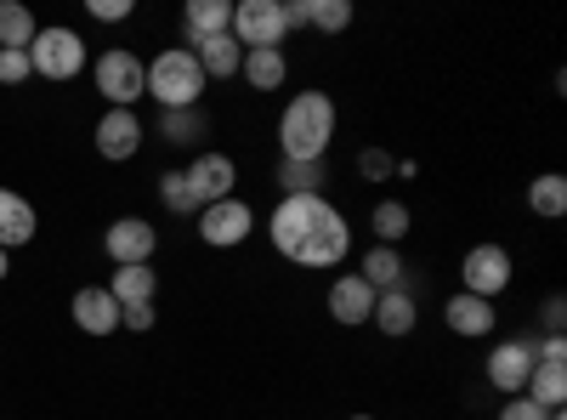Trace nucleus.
<instances>
[{
  "mask_svg": "<svg viewBox=\"0 0 567 420\" xmlns=\"http://www.w3.org/2000/svg\"><path fill=\"white\" fill-rule=\"evenodd\" d=\"M539 324L550 336H561V324H567V301L561 296H545V307H539Z\"/></svg>",
  "mask_w": 567,
  "mask_h": 420,
  "instance_id": "obj_35",
  "label": "nucleus"
},
{
  "mask_svg": "<svg viewBox=\"0 0 567 420\" xmlns=\"http://www.w3.org/2000/svg\"><path fill=\"white\" fill-rule=\"evenodd\" d=\"M0 45L7 52H29L34 45V12L23 0H0Z\"/></svg>",
  "mask_w": 567,
  "mask_h": 420,
  "instance_id": "obj_23",
  "label": "nucleus"
},
{
  "mask_svg": "<svg viewBox=\"0 0 567 420\" xmlns=\"http://www.w3.org/2000/svg\"><path fill=\"white\" fill-rule=\"evenodd\" d=\"M233 40L245 52H267V45H284L290 23H284V0H233Z\"/></svg>",
  "mask_w": 567,
  "mask_h": 420,
  "instance_id": "obj_6",
  "label": "nucleus"
},
{
  "mask_svg": "<svg viewBox=\"0 0 567 420\" xmlns=\"http://www.w3.org/2000/svg\"><path fill=\"white\" fill-rule=\"evenodd\" d=\"M499 420H550V409H539V403L523 392V398H511V403L499 409Z\"/></svg>",
  "mask_w": 567,
  "mask_h": 420,
  "instance_id": "obj_34",
  "label": "nucleus"
},
{
  "mask_svg": "<svg viewBox=\"0 0 567 420\" xmlns=\"http://www.w3.org/2000/svg\"><path fill=\"white\" fill-rule=\"evenodd\" d=\"M91 18H97V23H120V18H131V0H91Z\"/></svg>",
  "mask_w": 567,
  "mask_h": 420,
  "instance_id": "obj_36",
  "label": "nucleus"
},
{
  "mask_svg": "<svg viewBox=\"0 0 567 420\" xmlns=\"http://www.w3.org/2000/svg\"><path fill=\"white\" fill-rule=\"evenodd\" d=\"M528 398H534L539 409H561V403H567V363H539V358H534Z\"/></svg>",
  "mask_w": 567,
  "mask_h": 420,
  "instance_id": "obj_24",
  "label": "nucleus"
},
{
  "mask_svg": "<svg viewBox=\"0 0 567 420\" xmlns=\"http://www.w3.org/2000/svg\"><path fill=\"white\" fill-rule=\"evenodd\" d=\"M267 233H272V250L284 262H296V267H341L347 250H352L347 216L329 205L323 194H290V199H278Z\"/></svg>",
  "mask_w": 567,
  "mask_h": 420,
  "instance_id": "obj_1",
  "label": "nucleus"
},
{
  "mask_svg": "<svg viewBox=\"0 0 567 420\" xmlns=\"http://www.w3.org/2000/svg\"><path fill=\"white\" fill-rule=\"evenodd\" d=\"M358 176H363V182H386V176H398V160H392L386 148H363V154H358Z\"/></svg>",
  "mask_w": 567,
  "mask_h": 420,
  "instance_id": "obj_31",
  "label": "nucleus"
},
{
  "mask_svg": "<svg viewBox=\"0 0 567 420\" xmlns=\"http://www.w3.org/2000/svg\"><path fill=\"white\" fill-rule=\"evenodd\" d=\"M159 136L176 143V148L199 143V136H205V109H159Z\"/></svg>",
  "mask_w": 567,
  "mask_h": 420,
  "instance_id": "obj_26",
  "label": "nucleus"
},
{
  "mask_svg": "<svg viewBox=\"0 0 567 420\" xmlns=\"http://www.w3.org/2000/svg\"><path fill=\"white\" fill-rule=\"evenodd\" d=\"M278 188L290 194H323V160H278Z\"/></svg>",
  "mask_w": 567,
  "mask_h": 420,
  "instance_id": "obj_25",
  "label": "nucleus"
},
{
  "mask_svg": "<svg viewBox=\"0 0 567 420\" xmlns=\"http://www.w3.org/2000/svg\"><path fill=\"white\" fill-rule=\"evenodd\" d=\"M12 273V262H7V250H0V278H7Z\"/></svg>",
  "mask_w": 567,
  "mask_h": 420,
  "instance_id": "obj_38",
  "label": "nucleus"
},
{
  "mask_svg": "<svg viewBox=\"0 0 567 420\" xmlns=\"http://www.w3.org/2000/svg\"><path fill=\"white\" fill-rule=\"evenodd\" d=\"M443 324H449V330L454 336H465V341H483L488 330H494V324H499V313H494V301H483V296H449L443 301Z\"/></svg>",
  "mask_w": 567,
  "mask_h": 420,
  "instance_id": "obj_14",
  "label": "nucleus"
},
{
  "mask_svg": "<svg viewBox=\"0 0 567 420\" xmlns=\"http://www.w3.org/2000/svg\"><path fill=\"white\" fill-rule=\"evenodd\" d=\"M187 188H194L199 211L216 205V199H233V188H239V165H233L227 154H216V148H205L194 165H187Z\"/></svg>",
  "mask_w": 567,
  "mask_h": 420,
  "instance_id": "obj_11",
  "label": "nucleus"
},
{
  "mask_svg": "<svg viewBox=\"0 0 567 420\" xmlns=\"http://www.w3.org/2000/svg\"><path fill=\"white\" fill-rule=\"evenodd\" d=\"M329 136H336V98H329V91H296L278 114L284 160H323Z\"/></svg>",
  "mask_w": 567,
  "mask_h": 420,
  "instance_id": "obj_2",
  "label": "nucleus"
},
{
  "mask_svg": "<svg viewBox=\"0 0 567 420\" xmlns=\"http://www.w3.org/2000/svg\"><path fill=\"white\" fill-rule=\"evenodd\" d=\"M528 211L534 216H561L567 211V176H556V171L534 176L528 182Z\"/></svg>",
  "mask_w": 567,
  "mask_h": 420,
  "instance_id": "obj_28",
  "label": "nucleus"
},
{
  "mask_svg": "<svg viewBox=\"0 0 567 420\" xmlns=\"http://www.w3.org/2000/svg\"><path fill=\"white\" fill-rule=\"evenodd\" d=\"M120 307H136V301H154V290H159V273L154 267H114V278L103 285Z\"/></svg>",
  "mask_w": 567,
  "mask_h": 420,
  "instance_id": "obj_21",
  "label": "nucleus"
},
{
  "mask_svg": "<svg viewBox=\"0 0 567 420\" xmlns=\"http://www.w3.org/2000/svg\"><path fill=\"white\" fill-rule=\"evenodd\" d=\"M352 420H369V414H352Z\"/></svg>",
  "mask_w": 567,
  "mask_h": 420,
  "instance_id": "obj_39",
  "label": "nucleus"
},
{
  "mask_svg": "<svg viewBox=\"0 0 567 420\" xmlns=\"http://www.w3.org/2000/svg\"><path fill=\"white\" fill-rule=\"evenodd\" d=\"M227 29H233V0H187L182 34L194 40V45H205V40H216V34H227Z\"/></svg>",
  "mask_w": 567,
  "mask_h": 420,
  "instance_id": "obj_17",
  "label": "nucleus"
},
{
  "mask_svg": "<svg viewBox=\"0 0 567 420\" xmlns=\"http://www.w3.org/2000/svg\"><path fill=\"white\" fill-rule=\"evenodd\" d=\"M120 330H154V301H136V307H120Z\"/></svg>",
  "mask_w": 567,
  "mask_h": 420,
  "instance_id": "obj_33",
  "label": "nucleus"
},
{
  "mask_svg": "<svg viewBox=\"0 0 567 420\" xmlns=\"http://www.w3.org/2000/svg\"><path fill=\"white\" fill-rule=\"evenodd\" d=\"M159 199H165L171 216H199V199H194V188H187V171H165L159 176Z\"/></svg>",
  "mask_w": 567,
  "mask_h": 420,
  "instance_id": "obj_29",
  "label": "nucleus"
},
{
  "mask_svg": "<svg viewBox=\"0 0 567 420\" xmlns=\"http://www.w3.org/2000/svg\"><path fill=\"white\" fill-rule=\"evenodd\" d=\"M250 233H256V211H250L239 194L199 211V239H205L210 250H233V245H245Z\"/></svg>",
  "mask_w": 567,
  "mask_h": 420,
  "instance_id": "obj_8",
  "label": "nucleus"
},
{
  "mask_svg": "<svg viewBox=\"0 0 567 420\" xmlns=\"http://www.w3.org/2000/svg\"><path fill=\"white\" fill-rule=\"evenodd\" d=\"M284 23H290V29L312 23V0H290V7H284Z\"/></svg>",
  "mask_w": 567,
  "mask_h": 420,
  "instance_id": "obj_37",
  "label": "nucleus"
},
{
  "mask_svg": "<svg viewBox=\"0 0 567 420\" xmlns=\"http://www.w3.org/2000/svg\"><path fill=\"white\" fill-rule=\"evenodd\" d=\"M460 290L483 296V301L505 296L511 290V250L505 245H471L465 262H460Z\"/></svg>",
  "mask_w": 567,
  "mask_h": 420,
  "instance_id": "obj_7",
  "label": "nucleus"
},
{
  "mask_svg": "<svg viewBox=\"0 0 567 420\" xmlns=\"http://www.w3.org/2000/svg\"><path fill=\"white\" fill-rule=\"evenodd\" d=\"M199 91H205V74H199L187 45H165L148 63V98L159 109H199Z\"/></svg>",
  "mask_w": 567,
  "mask_h": 420,
  "instance_id": "obj_3",
  "label": "nucleus"
},
{
  "mask_svg": "<svg viewBox=\"0 0 567 420\" xmlns=\"http://www.w3.org/2000/svg\"><path fill=\"white\" fill-rule=\"evenodd\" d=\"M369 324H374L381 336H409L414 324H420V307H414V296H409V290H381V296H374Z\"/></svg>",
  "mask_w": 567,
  "mask_h": 420,
  "instance_id": "obj_18",
  "label": "nucleus"
},
{
  "mask_svg": "<svg viewBox=\"0 0 567 420\" xmlns=\"http://www.w3.org/2000/svg\"><path fill=\"white\" fill-rule=\"evenodd\" d=\"M369 227H374V245H403V233H409V205L403 199H381L374 205V216H369Z\"/></svg>",
  "mask_w": 567,
  "mask_h": 420,
  "instance_id": "obj_27",
  "label": "nucleus"
},
{
  "mask_svg": "<svg viewBox=\"0 0 567 420\" xmlns=\"http://www.w3.org/2000/svg\"><path fill=\"white\" fill-rule=\"evenodd\" d=\"M194 63H199L205 80H233V74H239V63H245V45L233 40V34H216V40L194 45Z\"/></svg>",
  "mask_w": 567,
  "mask_h": 420,
  "instance_id": "obj_19",
  "label": "nucleus"
},
{
  "mask_svg": "<svg viewBox=\"0 0 567 420\" xmlns=\"http://www.w3.org/2000/svg\"><path fill=\"white\" fill-rule=\"evenodd\" d=\"M34 69H29V52H7L0 45V85H23Z\"/></svg>",
  "mask_w": 567,
  "mask_h": 420,
  "instance_id": "obj_32",
  "label": "nucleus"
},
{
  "mask_svg": "<svg viewBox=\"0 0 567 420\" xmlns=\"http://www.w3.org/2000/svg\"><path fill=\"white\" fill-rule=\"evenodd\" d=\"M403 256L392 250V245H374L369 256H363V267H358V278H363V285L374 290V296H381V290H403Z\"/></svg>",
  "mask_w": 567,
  "mask_h": 420,
  "instance_id": "obj_20",
  "label": "nucleus"
},
{
  "mask_svg": "<svg viewBox=\"0 0 567 420\" xmlns=\"http://www.w3.org/2000/svg\"><path fill=\"white\" fill-rule=\"evenodd\" d=\"M91 80L109 98V109H131L136 98H148V63H142L131 45H109V52L91 63Z\"/></svg>",
  "mask_w": 567,
  "mask_h": 420,
  "instance_id": "obj_4",
  "label": "nucleus"
},
{
  "mask_svg": "<svg viewBox=\"0 0 567 420\" xmlns=\"http://www.w3.org/2000/svg\"><path fill=\"white\" fill-rule=\"evenodd\" d=\"M69 313H74V324H80L85 336H114V330H120V301H114L103 285H85V290H74Z\"/></svg>",
  "mask_w": 567,
  "mask_h": 420,
  "instance_id": "obj_13",
  "label": "nucleus"
},
{
  "mask_svg": "<svg viewBox=\"0 0 567 420\" xmlns=\"http://www.w3.org/2000/svg\"><path fill=\"white\" fill-rule=\"evenodd\" d=\"M154 245H159V233L142 222V216H120L109 233H103V250L114 267H148L154 262Z\"/></svg>",
  "mask_w": 567,
  "mask_h": 420,
  "instance_id": "obj_10",
  "label": "nucleus"
},
{
  "mask_svg": "<svg viewBox=\"0 0 567 420\" xmlns=\"http://www.w3.org/2000/svg\"><path fill=\"white\" fill-rule=\"evenodd\" d=\"M29 69H34L40 80H74V74L85 69V40H80L74 29H63V23H52V29H34Z\"/></svg>",
  "mask_w": 567,
  "mask_h": 420,
  "instance_id": "obj_5",
  "label": "nucleus"
},
{
  "mask_svg": "<svg viewBox=\"0 0 567 420\" xmlns=\"http://www.w3.org/2000/svg\"><path fill=\"white\" fill-rule=\"evenodd\" d=\"M142 136H148V131H142L136 109H109V114L97 120V154L114 160V165H125V160H136Z\"/></svg>",
  "mask_w": 567,
  "mask_h": 420,
  "instance_id": "obj_12",
  "label": "nucleus"
},
{
  "mask_svg": "<svg viewBox=\"0 0 567 420\" xmlns=\"http://www.w3.org/2000/svg\"><path fill=\"white\" fill-rule=\"evenodd\" d=\"M239 74H245V80H250L256 91H278L284 80H290V58H284L278 45H267V52H245Z\"/></svg>",
  "mask_w": 567,
  "mask_h": 420,
  "instance_id": "obj_22",
  "label": "nucleus"
},
{
  "mask_svg": "<svg viewBox=\"0 0 567 420\" xmlns=\"http://www.w3.org/2000/svg\"><path fill=\"white\" fill-rule=\"evenodd\" d=\"M34 233H40V216L23 194L12 188H0V250H18V245H34Z\"/></svg>",
  "mask_w": 567,
  "mask_h": 420,
  "instance_id": "obj_16",
  "label": "nucleus"
},
{
  "mask_svg": "<svg viewBox=\"0 0 567 420\" xmlns=\"http://www.w3.org/2000/svg\"><path fill=\"white\" fill-rule=\"evenodd\" d=\"M528 376H534V341L528 336H505L488 352V387L505 392V398H523L528 392Z\"/></svg>",
  "mask_w": 567,
  "mask_h": 420,
  "instance_id": "obj_9",
  "label": "nucleus"
},
{
  "mask_svg": "<svg viewBox=\"0 0 567 420\" xmlns=\"http://www.w3.org/2000/svg\"><path fill=\"white\" fill-rule=\"evenodd\" d=\"M312 23L329 29V34H341L352 23V7H347V0H312Z\"/></svg>",
  "mask_w": 567,
  "mask_h": 420,
  "instance_id": "obj_30",
  "label": "nucleus"
},
{
  "mask_svg": "<svg viewBox=\"0 0 567 420\" xmlns=\"http://www.w3.org/2000/svg\"><path fill=\"white\" fill-rule=\"evenodd\" d=\"M369 313H374V290L363 285L358 273H341L336 285H329V318L347 324V330H358V324H369Z\"/></svg>",
  "mask_w": 567,
  "mask_h": 420,
  "instance_id": "obj_15",
  "label": "nucleus"
}]
</instances>
